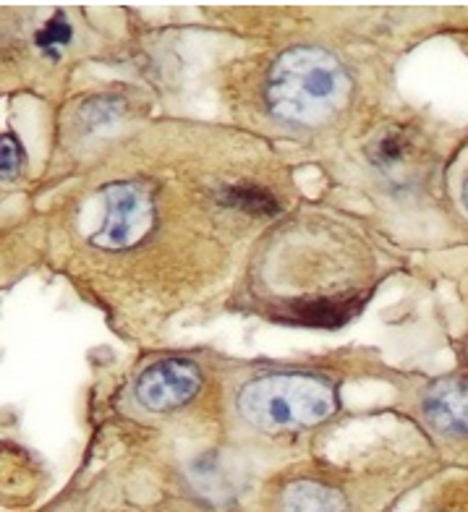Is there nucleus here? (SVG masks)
I'll list each match as a JSON object with an SVG mask.
<instances>
[{"label":"nucleus","instance_id":"nucleus-11","mask_svg":"<svg viewBox=\"0 0 468 512\" xmlns=\"http://www.w3.org/2000/svg\"><path fill=\"white\" fill-rule=\"evenodd\" d=\"M123 110V102L118 97H95V100H89L87 105L82 108V123L84 128H100V126H108V123L118 121V115Z\"/></svg>","mask_w":468,"mask_h":512},{"label":"nucleus","instance_id":"nucleus-2","mask_svg":"<svg viewBox=\"0 0 468 512\" xmlns=\"http://www.w3.org/2000/svg\"><path fill=\"white\" fill-rule=\"evenodd\" d=\"M335 387L314 374H267L238 392V413L265 434L306 432L333 416Z\"/></svg>","mask_w":468,"mask_h":512},{"label":"nucleus","instance_id":"nucleus-1","mask_svg":"<svg viewBox=\"0 0 468 512\" xmlns=\"http://www.w3.org/2000/svg\"><path fill=\"white\" fill-rule=\"evenodd\" d=\"M351 95V79L333 55L317 48L288 50L272 66L267 105L280 123L317 128L333 121Z\"/></svg>","mask_w":468,"mask_h":512},{"label":"nucleus","instance_id":"nucleus-3","mask_svg":"<svg viewBox=\"0 0 468 512\" xmlns=\"http://www.w3.org/2000/svg\"><path fill=\"white\" fill-rule=\"evenodd\" d=\"M105 220L92 243L100 249H129L152 228V202L134 183H113L105 191Z\"/></svg>","mask_w":468,"mask_h":512},{"label":"nucleus","instance_id":"nucleus-10","mask_svg":"<svg viewBox=\"0 0 468 512\" xmlns=\"http://www.w3.org/2000/svg\"><path fill=\"white\" fill-rule=\"evenodd\" d=\"M71 40H74V29H71V24H68L66 16L63 14H55L53 19H50L48 24L40 29V32L34 34L37 48L45 50V53H53V55H58L55 50L66 48Z\"/></svg>","mask_w":468,"mask_h":512},{"label":"nucleus","instance_id":"nucleus-9","mask_svg":"<svg viewBox=\"0 0 468 512\" xmlns=\"http://www.w3.org/2000/svg\"><path fill=\"white\" fill-rule=\"evenodd\" d=\"M220 202L228 204L233 209H241L246 215H259L270 217L278 212V202L275 196L267 194L265 189L259 186H251V183H241V186H225L223 194H220Z\"/></svg>","mask_w":468,"mask_h":512},{"label":"nucleus","instance_id":"nucleus-12","mask_svg":"<svg viewBox=\"0 0 468 512\" xmlns=\"http://www.w3.org/2000/svg\"><path fill=\"white\" fill-rule=\"evenodd\" d=\"M24 168V149L14 134H0V181H16Z\"/></svg>","mask_w":468,"mask_h":512},{"label":"nucleus","instance_id":"nucleus-4","mask_svg":"<svg viewBox=\"0 0 468 512\" xmlns=\"http://www.w3.org/2000/svg\"><path fill=\"white\" fill-rule=\"evenodd\" d=\"M202 387V371L184 358H168L150 366L136 382V398L152 413H170L194 400Z\"/></svg>","mask_w":468,"mask_h":512},{"label":"nucleus","instance_id":"nucleus-14","mask_svg":"<svg viewBox=\"0 0 468 512\" xmlns=\"http://www.w3.org/2000/svg\"><path fill=\"white\" fill-rule=\"evenodd\" d=\"M440 512H442V510H440Z\"/></svg>","mask_w":468,"mask_h":512},{"label":"nucleus","instance_id":"nucleus-5","mask_svg":"<svg viewBox=\"0 0 468 512\" xmlns=\"http://www.w3.org/2000/svg\"><path fill=\"white\" fill-rule=\"evenodd\" d=\"M424 416L437 432L468 437V377L435 382L424 395Z\"/></svg>","mask_w":468,"mask_h":512},{"label":"nucleus","instance_id":"nucleus-13","mask_svg":"<svg viewBox=\"0 0 468 512\" xmlns=\"http://www.w3.org/2000/svg\"><path fill=\"white\" fill-rule=\"evenodd\" d=\"M463 204H466V209H468V181L463 183Z\"/></svg>","mask_w":468,"mask_h":512},{"label":"nucleus","instance_id":"nucleus-7","mask_svg":"<svg viewBox=\"0 0 468 512\" xmlns=\"http://www.w3.org/2000/svg\"><path fill=\"white\" fill-rule=\"evenodd\" d=\"M359 298H338V301H309L293 309L291 317L309 327H340L353 319L361 309Z\"/></svg>","mask_w":468,"mask_h":512},{"label":"nucleus","instance_id":"nucleus-6","mask_svg":"<svg viewBox=\"0 0 468 512\" xmlns=\"http://www.w3.org/2000/svg\"><path fill=\"white\" fill-rule=\"evenodd\" d=\"M275 512H351L338 486L317 479H291L275 494Z\"/></svg>","mask_w":468,"mask_h":512},{"label":"nucleus","instance_id":"nucleus-8","mask_svg":"<svg viewBox=\"0 0 468 512\" xmlns=\"http://www.w3.org/2000/svg\"><path fill=\"white\" fill-rule=\"evenodd\" d=\"M411 136L406 134V128H385L380 136H374L369 144V160L374 168L393 173L395 168H401L403 162L411 155Z\"/></svg>","mask_w":468,"mask_h":512}]
</instances>
